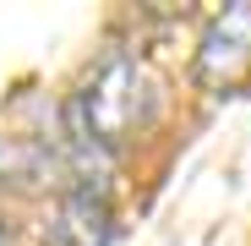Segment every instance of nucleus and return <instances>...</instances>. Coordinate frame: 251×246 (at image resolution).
Segmentation results:
<instances>
[{"label": "nucleus", "mask_w": 251, "mask_h": 246, "mask_svg": "<svg viewBox=\"0 0 251 246\" xmlns=\"http://www.w3.org/2000/svg\"><path fill=\"white\" fill-rule=\"evenodd\" d=\"M142 115V71L131 55H109L88 93L71 104V137H99V142H120L126 132L137 126Z\"/></svg>", "instance_id": "obj_1"}, {"label": "nucleus", "mask_w": 251, "mask_h": 246, "mask_svg": "<svg viewBox=\"0 0 251 246\" xmlns=\"http://www.w3.org/2000/svg\"><path fill=\"white\" fill-rule=\"evenodd\" d=\"M246 66H251V6H229L197 50V77L207 88H229L246 77Z\"/></svg>", "instance_id": "obj_2"}, {"label": "nucleus", "mask_w": 251, "mask_h": 246, "mask_svg": "<svg viewBox=\"0 0 251 246\" xmlns=\"http://www.w3.org/2000/svg\"><path fill=\"white\" fill-rule=\"evenodd\" d=\"M109 241V208H104V197H93L88 186L71 191L60 202V214L50 224V246H104Z\"/></svg>", "instance_id": "obj_3"}, {"label": "nucleus", "mask_w": 251, "mask_h": 246, "mask_svg": "<svg viewBox=\"0 0 251 246\" xmlns=\"http://www.w3.org/2000/svg\"><path fill=\"white\" fill-rule=\"evenodd\" d=\"M50 153L38 142H22V137H0V181H17V186H38Z\"/></svg>", "instance_id": "obj_4"}]
</instances>
